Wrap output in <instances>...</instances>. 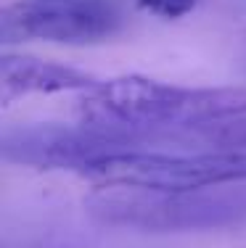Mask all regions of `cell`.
Returning <instances> with one entry per match:
<instances>
[{
  "mask_svg": "<svg viewBox=\"0 0 246 248\" xmlns=\"http://www.w3.org/2000/svg\"><path fill=\"white\" fill-rule=\"evenodd\" d=\"M82 124L132 138L178 127H212L246 116L244 87H180L143 74L101 79L77 103Z\"/></svg>",
  "mask_w": 246,
  "mask_h": 248,
  "instance_id": "obj_1",
  "label": "cell"
},
{
  "mask_svg": "<svg viewBox=\"0 0 246 248\" xmlns=\"http://www.w3.org/2000/svg\"><path fill=\"white\" fill-rule=\"evenodd\" d=\"M85 206L90 217L109 227H132L143 232L217 230L246 222V187L225 185L191 193L101 187Z\"/></svg>",
  "mask_w": 246,
  "mask_h": 248,
  "instance_id": "obj_2",
  "label": "cell"
},
{
  "mask_svg": "<svg viewBox=\"0 0 246 248\" xmlns=\"http://www.w3.org/2000/svg\"><path fill=\"white\" fill-rule=\"evenodd\" d=\"M80 174L93 185L111 187V190L191 193L225 185H244L246 153H154L135 148L101 158L82 169Z\"/></svg>",
  "mask_w": 246,
  "mask_h": 248,
  "instance_id": "obj_3",
  "label": "cell"
},
{
  "mask_svg": "<svg viewBox=\"0 0 246 248\" xmlns=\"http://www.w3.org/2000/svg\"><path fill=\"white\" fill-rule=\"evenodd\" d=\"M119 8L109 0H16L0 11L3 43L93 45L122 29Z\"/></svg>",
  "mask_w": 246,
  "mask_h": 248,
  "instance_id": "obj_4",
  "label": "cell"
},
{
  "mask_svg": "<svg viewBox=\"0 0 246 248\" xmlns=\"http://www.w3.org/2000/svg\"><path fill=\"white\" fill-rule=\"evenodd\" d=\"M135 140L125 135L93 129L87 124H24L11 127L0 138L5 161L32 169H74L82 172L90 164L114 153L135 151Z\"/></svg>",
  "mask_w": 246,
  "mask_h": 248,
  "instance_id": "obj_5",
  "label": "cell"
},
{
  "mask_svg": "<svg viewBox=\"0 0 246 248\" xmlns=\"http://www.w3.org/2000/svg\"><path fill=\"white\" fill-rule=\"evenodd\" d=\"M98 77L74 66L21 53L0 56V100L11 103L27 95H53V93H85L98 85Z\"/></svg>",
  "mask_w": 246,
  "mask_h": 248,
  "instance_id": "obj_6",
  "label": "cell"
},
{
  "mask_svg": "<svg viewBox=\"0 0 246 248\" xmlns=\"http://www.w3.org/2000/svg\"><path fill=\"white\" fill-rule=\"evenodd\" d=\"M204 140L212 143L214 151L246 153V116L212 124V127H204Z\"/></svg>",
  "mask_w": 246,
  "mask_h": 248,
  "instance_id": "obj_7",
  "label": "cell"
},
{
  "mask_svg": "<svg viewBox=\"0 0 246 248\" xmlns=\"http://www.w3.org/2000/svg\"><path fill=\"white\" fill-rule=\"evenodd\" d=\"M198 0H138V5L159 19H183L196 8Z\"/></svg>",
  "mask_w": 246,
  "mask_h": 248,
  "instance_id": "obj_8",
  "label": "cell"
}]
</instances>
